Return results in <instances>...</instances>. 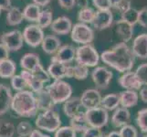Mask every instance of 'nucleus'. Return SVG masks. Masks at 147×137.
<instances>
[{
	"instance_id": "nucleus-40",
	"label": "nucleus",
	"mask_w": 147,
	"mask_h": 137,
	"mask_svg": "<svg viewBox=\"0 0 147 137\" xmlns=\"http://www.w3.org/2000/svg\"><path fill=\"white\" fill-rule=\"evenodd\" d=\"M131 7V0H115L113 3V8L119 11L121 14L127 11Z\"/></svg>"
},
{
	"instance_id": "nucleus-58",
	"label": "nucleus",
	"mask_w": 147,
	"mask_h": 137,
	"mask_svg": "<svg viewBox=\"0 0 147 137\" xmlns=\"http://www.w3.org/2000/svg\"><path fill=\"white\" fill-rule=\"evenodd\" d=\"M0 14H1V9H0Z\"/></svg>"
},
{
	"instance_id": "nucleus-55",
	"label": "nucleus",
	"mask_w": 147,
	"mask_h": 137,
	"mask_svg": "<svg viewBox=\"0 0 147 137\" xmlns=\"http://www.w3.org/2000/svg\"><path fill=\"white\" fill-rule=\"evenodd\" d=\"M106 137H121L120 132L118 131H113L111 132L110 134H108L107 135H106Z\"/></svg>"
},
{
	"instance_id": "nucleus-26",
	"label": "nucleus",
	"mask_w": 147,
	"mask_h": 137,
	"mask_svg": "<svg viewBox=\"0 0 147 137\" xmlns=\"http://www.w3.org/2000/svg\"><path fill=\"white\" fill-rule=\"evenodd\" d=\"M69 126L71 127L76 133H84V132L89 129L90 126L89 121L86 117L85 111H82L79 114L75 115L74 117L70 118L69 120Z\"/></svg>"
},
{
	"instance_id": "nucleus-13",
	"label": "nucleus",
	"mask_w": 147,
	"mask_h": 137,
	"mask_svg": "<svg viewBox=\"0 0 147 137\" xmlns=\"http://www.w3.org/2000/svg\"><path fill=\"white\" fill-rule=\"evenodd\" d=\"M113 22V15L111 10H98L92 25L97 30H104L110 28Z\"/></svg>"
},
{
	"instance_id": "nucleus-36",
	"label": "nucleus",
	"mask_w": 147,
	"mask_h": 137,
	"mask_svg": "<svg viewBox=\"0 0 147 137\" xmlns=\"http://www.w3.org/2000/svg\"><path fill=\"white\" fill-rule=\"evenodd\" d=\"M17 130V134L18 136L21 137H29L30 134H32L33 132V127L32 124L28 123L27 121H20V123L18 124V126L16 127Z\"/></svg>"
},
{
	"instance_id": "nucleus-51",
	"label": "nucleus",
	"mask_w": 147,
	"mask_h": 137,
	"mask_svg": "<svg viewBox=\"0 0 147 137\" xmlns=\"http://www.w3.org/2000/svg\"><path fill=\"white\" fill-rule=\"evenodd\" d=\"M140 98L144 103H147V86L140 90Z\"/></svg>"
},
{
	"instance_id": "nucleus-19",
	"label": "nucleus",
	"mask_w": 147,
	"mask_h": 137,
	"mask_svg": "<svg viewBox=\"0 0 147 137\" xmlns=\"http://www.w3.org/2000/svg\"><path fill=\"white\" fill-rule=\"evenodd\" d=\"M69 64H63L58 61H51L48 68V72L50 78L54 80H62L63 78H68Z\"/></svg>"
},
{
	"instance_id": "nucleus-37",
	"label": "nucleus",
	"mask_w": 147,
	"mask_h": 137,
	"mask_svg": "<svg viewBox=\"0 0 147 137\" xmlns=\"http://www.w3.org/2000/svg\"><path fill=\"white\" fill-rule=\"evenodd\" d=\"M136 124L143 133L147 134V108L142 109L137 113Z\"/></svg>"
},
{
	"instance_id": "nucleus-43",
	"label": "nucleus",
	"mask_w": 147,
	"mask_h": 137,
	"mask_svg": "<svg viewBox=\"0 0 147 137\" xmlns=\"http://www.w3.org/2000/svg\"><path fill=\"white\" fill-rule=\"evenodd\" d=\"M54 137H76V132L70 126H61L55 133Z\"/></svg>"
},
{
	"instance_id": "nucleus-30",
	"label": "nucleus",
	"mask_w": 147,
	"mask_h": 137,
	"mask_svg": "<svg viewBox=\"0 0 147 137\" xmlns=\"http://www.w3.org/2000/svg\"><path fill=\"white\" fill-rule=\"evenodd\" d=\"M40 12H41V10H40L39 6L35 3H29L23 9L24 19L29 22H37Z\"/></svg>"
},
{
	"instance_id": "nucleus-24",
	"label": "nucleus",
	"mask_w": 147,
	"mask_h": 137,
	"mask_svg": "<svg viewBox=\"0 0 147 137\" xmlns=\"http://www.w3.org/2000/svg\"><path fill=\"white\" fill-rule=\"evenodd\" d=\"M35 96H36V99H37L38 110L42 111L53 110L54 106L56 104L53 103V101H52L51 97H50V95L49 94L46 88H44L42 90L35 93Z\"/></svg>"
},
{
	"instance_id": "nucleus-9",
	"label": "nucleus",
	"mask_w": 147,
	"mask_h": 137,
	"mask_svg": "<svg viewBox=\"0 0 147 137\" xmlns=\"http://www.w3.org/2000/svg\"><path fill=\"white\" fill-rule=\"evenodd\" d=\"M23 38L24 41L28 46L32 48H37L42 44L45 35L43 29L39 26L36 24H31L25 28L23 31Z\"/></svg>"
},
{
	"instance_id": "nucleus-48",
	"label": "nucleus",
	"mask_w": 147,
	"mask_h": 137,
	"mask_svg": "<svg viewBox=\"0 0 147 137\" xmlns=\"http://www.w3.org/2000/svg\"><path fill=\"white\" fill-rule=\"evenodd\" d=\"M59 6L63 9L70 10L76 6V0H58Z\"/></svg>"
},
{
	"instance_id": "nucleus-45",
	"label": "nucleus",
	"mask_w": 147,
	"mask_h": 137,
	"mask_svg": "<svg viewBox=\"0 0 147 137\" xmlns=\"http://www.w3.org/2000/svg\"><path fill=\"white\" fill-rule=\"evenodd\" d=\"M113 3V0H92L93 6L98 10H111Z\"/></svg>"
},
{
	"instance_id": "nucleus-10",
	"label": "nucleus",
	"mask_w": 147,
	"mask_h": 137,
	"mask_svg": "<svg viewBox=\"0 0 147 137\" xmlns=\"http://www.w3.org/2000/svg\"><path fill=\"white\" fill-rule=\"evenodd\" d=\"M113 74L109 69L103 66L96 67L92 72V79L96 87L100 90L108 89L109 85L113 80Z\"/></svg>"
},
{
	"instance_id": "nucleus-34",
	"label": "nucleus",
	"mask_w": 147,
	"mask_h": 137,
	"mask_svg": "<svg viewBox=\"0 0 147 137\" xmlns=\"http://www.w3.org/2000/svg\"><path fill=\"white\" fill-rule=\"evenodd\" d=\"M95 14L96 12L94 10L89 7L85 8H82V9H80L79 14H78V20L80 23L92 24L95 18Z\"/></svg>"
},
{
	"instance_id": "nucleus-12",
	"label": "nucleus",
	"mask_w": 147,
	"mask_h": 137,
	"mask_svg": "<svg viewBox=\"0 0 147 137\" xmlns=\"http://www.w3.org/2000/svg\"><path fill=\"white\" fill-rule=\"evenodd\" d=\"M76 59V49L72 45H63L61 46L53 57L51 61H58L63 64H70Z\"/></svg>"
},
{
	"instance_id": "nucleus-46",
	"label": "nucleus",
	"mask_w": 147,
	"mask_h": 137,
	"mask_svg": "<svg viewBox=\"0 0 147 137\" xmlns=\"http://www.w3.org/2000/svg\"><path fill=\"white\" fill-rule=\"evenodd\" d=\"M103 135L104 134L100 129L93 128V127H90L84 133H82V137H102Z\"/></svg>"
},
{
	"instance_id": "nucleus-15",
	"label": "nucleus",
	"mask_w": 147,
	"mask_h": 137,
	"mask_svg": "<svg viewBox=\"0 0 147 137\" xmlns=\"http://www.w3.org/2000/svg\"><path fill=\"white\" fill-rule=\"evenodd\" d=\"M131 120V113L130 111L127 108L119 107L115 111L113 114L111 115V124L115 128H121L123 126L129 124V121Z\"/></svg>"
},
{
	"instance_id": "nucleus-39",
	"label": "nucleus",
	"mask_w": 147,
	"mask_h": 137,
	"mask_svg": "<svg viewBox=\"0 0 147 137\" xmlns=\"http://www.w3.org/2000/svg\"><path fill=\"white\" fill-rule=\"evenodd\" d=\"M89 75V70L88 67L84 65L76 64L74 65V70H73V78L78 80H83L87 79Z\"/></svg>"
},
{
	"instance_id": "nucleus-32",
	"label": "nucleus",
	"mask_w": 147,
	"mask_h": 137,
	"mask_svg": "<svg viewBox=\"0 0 147 137\" xmlns=\"http://www.w3.org/2000/svg\"><path fill=\"white\" fill-rule=\"evenodd\" d=\"M53 22V15L50 10L45 9L40 12L39 17L37 20V25L39 26L42 29L46 28L49 26H51Z\"/></svg>"
},
{
	"instance_id": "nucleus-28",
	"label": "nucleus",
	"mask_w": 147,
	"mask_h": 137,
	"mask_svg": "<svg viewBox=\"0 0 147 137\" xmlns=\"http://www.w3.org/2000/svg\"><path fill=\"white\" fill-rule=\"evenodd\" d=\"M17 65L12 59H7L3 61H0V78L2 79H11L16 75Z\"/></svg>"
},
{
	"instance_id": "nucleus-35",
	"label": "nucleus",
	"mask_w": 147,
	"mask_h": 137,
	"mask_svg": "<svg viewBox=\"0 0 147 137\" xmlns=\"http://www.w3.org/2000/svg\"><path fill=\"white\" fill-rule=\"evenodd\" d=\"M138 18H139V10L131 7L127 11L121 14V19H123V21L127 22L131 26H134L135 24L138 23Z\"/></svg>"
},
{
	"instance_id": "nucleus-17",
	"label": "nucleus",
	"mask_w": 147,
	"mask_h": 137,
	"mask_svg": "<svg viewBox=\"0 0 147 137\" xmlns=\"http://www.w3.org/2000/svg\"><path fill=\"white\" fill-rule=\"evenodd\" d=\"M72 22L68 17H59L53 20L50 26L51 31L58 35H67L71 32Z\"/></svg>"
},
{
	"instance_id": "nucleus-7",
	"label": "nucleus",
	"mask_w": 147,
	"mask_h": 137,
	"mask_svg": "<svg viewBox=\"0 0 147 137\" xmlns=\"http://www.w3.org/2000/svg\"><path fill=\"white\" fill-rule=\"evenodd\" d=\"M85 114L90 127L101 129L107 125L109 121V113L102 107H97L85 111Z\"/></svg>"
},
{
	"instance_id": "nucleus-50",
	"label": "nucleus",
	"mask_w": 147,
	"mask_h": 137,
	"mask_svg": "<svg viewBox=\"0 0 147 137\" xmlns=\"http://www.w3.org/2000/svg\"><path fill=\"white\" fill-rule=\"evenodd\" d=\"M11 0H0V9L8 11L11 8Z\"/></svg>"
},
{
	"instance_id": "nucleus-20",
	"label": "nucleus",
	"mask_w": 147,
	"mask_h": 137,
	"mask_svg": "<svg viewBox=\"0 0 147 137\" xmlns=\"http://www.w3.org/2000/svg\"><path fill=\"white\" fill-rule=\"evenodd\" d=\"M82 108L80 98L79 97H71L63 103V111L65 115L69 119L82 113Z\"/></svg>"
},
{
	"instance_id": "nucleus-8",
	"label": "nucleus",
	"mask_w": 147,
	"mask_h": 137,
	"mask_svg": "<svg viewBox=\"0 0 147 137\" xmlns=\"http://www.w3.org/2000/svg\"><path fill=\"white\" fill-rule=\"evenodd\" d=\"M0 43L6 46L9 51H18L23 47V43L25 42L23 33L18 29L4 32L0 36Z\"/></svg>"
},
{
	"instance_id": "nucleus-25",
	"label": "nucleus",
	"mask_w": 147,
	"mask_h": 137,
	"mask_svg": "<svg viewBox=\"0 0 147 137\" xmlns=\"http://www.w3.org/2000/svg\"><path fill=\"white\" fill-rule=\"evenodd\" d=\"M116 32L121 38V41L127 43L131 39L134 35V27L131 26L127 22L123 21V19H120L116 21Z\"/></svg>"
},
{
	"instance_id": "nucleus-47",
	"label": "nucleus",
	"mask_w": 147,
	"mask_h": 137,
	"mask_svg": "<svg viewBox=\"0 0 147 137\" xmlns=\"http://www.w3.org/2000/svg\"><path fill=\"white\" fill-rule=\"evenodd\" d=\"M138 23L143 28H147V8H143L139 10Z\"/></svg>"
},
{
	"instance_id": "nucleus-16",
	"label": "nucleus",
	"mask_w": 147,
	"mask_h": 137,
	"mask_svg": "<svg viewBox=\"0 0 147 137\" xmlns=\"http://www.w3.org/2000/svg\"><path fill=\"white\" fill-rule=\"evenodd\" d=\"M131 50L135 57L140 59H147V33L141 34L134 38Z\"/></svg>"
},
{
	"instance_id": "nucleus-22",
	"label": "nucleus",
	"mask_w": 147,
	"mask_h": 137,
	"mask_svg": "<svg viewBox=\"0 0 147 137\" xmlns=\"http://www.w3.org/2000/svg\"><path fill=\"white\" fill-rule=\"evenodd\" d=\"M119 96H120V104L121 107L128 109L138 104L139 94L136 90H125L123 91H121L119 93Z\"/></svg>"
},
{
	"instance_id": "nucleus-27",
	"label": "nucleus",
	"mask_w": 147,
	"mask_h": 137,
	"mask_svg": "<svg viewBox=\"0 0 147 137\" xmlns=\"http://www.w3.org/2000/svg\"><path fill=\"white\" fill-rule=\"evenodd\" d=\"M20 75H21L23 77V79L26 80V82L28 84V87H29L30 89H31V90L34 93H37L45 88L44 87L45 84L42 82H40V80L32 72L22 70L21 72H20Z\"/></svg>"
},
{
	"instance_id": "nucleus-4",
	"label": "nucleus",
	"mask_w": 147,
	"mask_h": 137,
	"mask_svg": "<svg viewBox=\"0 0 147 137\" xmlns=\"http://www.w3.org/2000/svg\"><path fill=\"white\" fill-rule=\"evenodd\" d=\"M37 128L49 133H56L61 127V119L54 110L45 111L38 115L35 121Z\"/></svg>"
},
{
	"instance_id": "nucleus-29",
	"label": "nucleus",
	"mask_w": 147,
	"mask_h": 137,
	"mask_svg": "<svg viewBox=\"0 0 147 137\" xmlns=\"http://www.w3.org/2000/svg\"><path fill=\"white\" fill-rule=\"evenodd\" d=\"M120 96L116 93H111L105 95L101 99L100 107H102L106 111H115L120 106Z\"/></svg>"
},
{
	"instance_id": "nucleus-14",
	"label": "nucleus",
	"mask_w": 147,
	"mask_h": 137,
	"mask_svg": "<svg viewBox=\"0 0 147 137\" xmlns=\"http://www.w3.org/2000/svg\"><path fill=\"white\" fill-rule=\"evenodd\" d=\"M118 82L121 88L129 90H139L142 89V83L138 80L134 72H124L118 79Z\"/></svg>"
},
{
	"instance_id": "nucleus-53",
	"label": "nucleus",
	"mask_w": 147,
	"mask_h": 137,
	"mask_svg": "<svg viewBox=\"0 0 147 137\" xmlns=\"http://www.w3.org/2000/svg\"><path fill=\"white\" fill-rule=\"evenodd\" d=\"M76 6L80 9L88 7V0H76Z\"/></svg>"
},
{
	"instance_id": "nucleus-56",
	"label": "nucleus",
	"mask_w": 147,
	"mask_h": 137,
	"mask_svg": "<svg viewBox=\"0 0 147 137\" xmlns=\"http://www.w3.org/2000/svg\"><path fill=\"white\" fill-rule=\"evenodd\" d=\"M144 137H147V134H146V135H144Z\"/></svg>"
},
{
	"instance_id": "nucleus-33",
	"label": "nucleus",
	"mask_w": 147,
	"mask_h": 137,
	"mask_svg": "<svg viewBox=\"0 0 147 137\" xmlns=\"http://www.w3.org/2000/svg\"><path fill=\"white\" fill-rule=\"evenodd\" d=\"M16 132V127L11 121L0 120V137H13Z\"/></svg>"
},
{
	"instance_id": "nucleus-18",
	"label": "nucleus",
	"mask_w": 147,
	"mask_h": 137,
	"mask_svg": "<svg viewBox=\"0 0 147 137\" xmlns=\"http://www.w3.org/2000/svg\"><path fill=\"white\" fill-rule=\"evenodd\" d=\"M12 91L7 85L0 83V116L7 113L11 107Z\"/></svg>"
},
{
	"instance_id": "nucleus-5",
	"label": "nucleus",
	"mask_w": 147,
	"mask_h": 137,
	"mask_svg": "<svg viewBox=\"0 0 147 137\" xmlns=\"http://www.w3.org/2000/svg\"><path fill=\"white\" fill-rule=\"evenodd\" d=\"M100 55L92 44L82 45L76 49V62L86 67H96L100 61Z\"/></svg>"
},
{
	"instance_id": "nucleus-11",
	"label": "nucleus",
	"mask_w": 147,
	"mask_h": 137,
	"mask_svg": "<svg viewBox=\"0 0 147 137\" xmlns=\"http://www.w3.org/2000/svg\"><path fill=\"white\" fill-rule=\"evenodd\" d=\"M101 99H102V97H101L98 90L87 89L83 91L82 97H80V101H82V107L85 110H90L100 107Z\"/></svg>"
},
{
	"instance_id": "nucleus-2",
	"label": "nucleus",
	"mask_w": 147,
	"mask_h": 137,
	"mask_svg": "<svg viewBox=\"0 0 147 137\" xmlns=\"http://www.w3.org/2000/svg\"><path fill=\"white\" fill-rule=\"evenodd\" d=\"M15 113L19 117L33 118L37 115L38 106L35 93L32 90H22L13 95L11 107Z\"/></svg>"
},
{
	"instance_id": "nucleus-59",
	"label": "nucleus",
	"mask_w": 147,
	"mask_h": 137,
	"mask_svg": "<svg viewBox=\"0 0 147 137\" xmlns=\"http://www.w3.org/2000/svg\"><path fill=\"white\" fill-rule=\"evenodd\" d=\"M18 137H21V136H18Z\"/></svg>"
},
{
	"instance_id": "nucleus-38",
	"label": "nucleus",
	"mask_w": 147,
	"mask_h": 137,
	"mask_svg": "<svg viewBox=\"0 0 147 137\" xmlns=\"http://www.w3.org/2000/svg\"><path fill=\"white\" fill-rule=\"evenodd\" d=\"M10 84H11L12 88L17 91H22L25 90L28 87V84L26 80L23 79L21 75H14L13 77L10 79Z\"/></svg>"
},
{
	"instance_id": "nucleus-31",
	"label": "nucleus",
	"mask_w": 147,
	"mask_h": 137,
	"mask_svg": "<svg viewBox=\"0 0 147 137\" xmlns=\"http://www.w3.org/2000/svg\"><path fill=\"white\" fill-rule=\"evenodd\" d=\"M24 19L23 11L18 7H12L7 14V24L8 26H17L21 24Z\"/></svg>"
},
{
	"instance_id": "nucleus-23",
	"label": "nucleus",
	"mask_w": 147,
	"mask_h": 137,
	"mask_svg": "<svg viewBox=\"0 0 147 137\" xmlns=\"http://www.w3.org/2000/svg\"><path fill=\"white\" fill-rule=\"evenodd\" d=\"M41 47L46 54L54 55L61 47V41L55 35H48V36H45Z\"/></svg>"
},
{
	"instance_id": "nucleus-54",
	"label": "nucleus",
	"mask_w": 147,
	"mask_h": 137,
	"mask_svg": "<svg viewBox=\"0 0 147 137\" xmlns=\"http://www.w3.org/2000/svg\"><path fill=\"white\" fill-rule=\"evenodd\" d=\"M51 1V0H33V3H35L36 5L39 7H45Z\"/></svg>"
},
{
	"instance_id": "nucleus-44",
	"label": "nucleus",
	"mask_w": 147,
	"mask_h": 137,
	"mask_svg": "<svg viewBox=\"0 0 147 137\" xmlns=\"http://www.w3.org/2000/svg\"><path fill=\"white\" fill-rule=\"evenodd\" d=\"M121 137H138V132L134 126L127 124L119 131Z\"/></svg>"
},
{
	"instance_id": "nucleus-3",
	"label": "nucleus",
	"mask_w": 147,
	"mask_h": 137,
	"mask_svg": "<svg viewBox=\"0 0 147 137\" xmlns=\"http://www.w3.org/2000/svg\"><path fill=\"white\" fill-rule=\"evenodd\" d=\"M46 90L51 97L55 104L64 103L66 101L71 98L72 88L69 83L62 80H54L52 83L46 86Z\"/></svg>"
},
{
	"instance_id": "nucleus-1",
	"label": "nucleus",
	"mask_w": 147,
	"mask_h": 137,
	"mask_svg": "<svg viewBox=\"0 0 147 137\" xmlns=\"http://www.w3.org/2000/svg\"><path fill=\"white\" fill-rule=\"evenodd\" d=\"M100 59L111 68L121 73H124L134 68L135 56L127 44L121 42L111 48V49L103 51L100 55Z\"/></svg>"
},
{
	"instance_id": "nucleus-52",
	"label": "nucleus",
	"mask_w": 147,
	"mask_h": 137,
	"mask_svg": "<svg viewBox=\"0 0 147 137\" xmlns=\"http://www.w3.org/2000/svg\"><path fill=\"white\" fill-rule=\"evenodd\" d=\"M29 137H50V136L42 134L41 132H40L39 130H38V129H34L33 132H32V134H30Z\"/></svg>"
},
{
	"instance_id": "nucleus-42",
	"label": "nucleus",
	"mask_w": 147,
	"mask_h": 137,
	"mask_svg": "<svg viewBox=\"0 0 147 137\" xmlns=\"http://www.w3.org/2000/svg\"><path fill=\"white\" fill-rule=\"evenodd\" d=\"M36 77L40 80V82H42L44 84L48 83L49 80H50V76L48 72V70H45V69L42 67V65L40 64L38 67L37 68V70H35V72H32Z\"/></svg>"
},
{
	"instance_id": "nucleus-21",
	"label": "nucleus",
	"mask_w": 147,
	"mask_h": 137,
	"mask_svg": "<svg viewBox=\"0 0 147 137\" xmlns=\"http://www.w3.org/2000/svg\"><path fill=\"white\" fill-rule=\"evenodd\" d=\"M19 64H20V67L22 68V70L33 72L40 65L39 56L33 52L26 53L22 56L21 59H20Z\"/></svg>"
},
{
	"instance_id": "nucleus-49",
	"label": "nucleus",
	"mask_w": 147,
	"mask_h": 137,
	"mask_svg": "<svg viewBox=\"0 0 147 137\" xmlns=\"http://www.w3.org/2000/svg\"><path fill=\"white\" fill-rule=\"evenodd\" d=\"M9 56V50L5 45L0 43V61H3L5 59H7Z\"/></svg>"
},
{
	"instance_id": "nucleus-41",
	"label": "nucleus",
	"mask_w": 147,
	"mask_h": 137,
	"mask_svg": "<svg viewBox=\"0 0 147 137\" xmlns=\"http://www.w3.org/2000/svg\"><path fill=\"white\" fill-rule=\"evenodd\" d=\"M134 72L142 85L147 86V63L141 64Z\"/></svg>"
},
{
	"instance_id": "nucleus-57",
	"label": "nucleus",
	"mask_w": 147,
	"mask_h": 137,
	"mask_svg": "<svg viewBox=\"0 0 147 137\" xmlns=\"http://www.w3.org/2000/svg\"><path fill=\"white\" fill-rule=\"evenodd\" d=\"M102 137H106V135H105V134H104V135H103V136H102Z\"/></svg>"
},
{
	"instance_id": "nucleus-6",
	"label": "nucleus",
	"mask_w": 147,
	"mask_h": 137,
	"mask_svg": "<svg viewBox=\"0 0 147 137\" xmlns=\"http://www.w3.org/2000/svg\"><path fill=\"white\" fill-rule=\"evenodd\" d=\"M70 38L75 43L82 45L90 44L94 39V31L87 24L80 22L72 27Z\"/></svg>"
}]
</instances>
